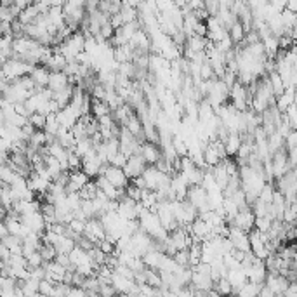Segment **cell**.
I'll use <instances>...</instances> for the list:
<instances>
[{"label":"cell","mask_w":297,"mask_h":297,"mask_svg":"<svg viewBox=\"0 0 297 297\" xmlns=\"http://www.w3.org/2000/svg\"><path fill=\"white\" fill-rule=\"evenodd\" d=\"M35 68V65L28 61H23V59H16L11 58L4 63V68H2V79L9 80V82H14V80L30 75Z\"/></svg>","instance_id":"cell-1"},{"label":"cell","mask_w":297,"mask_h":297,"mask_svg":"<svg viewBox=\"0 0 297 297\" xmlns=\"http://www.w3.org/2000/svg\"><path fill=\"white\" fill-rule=\"evenodd\" d=\"M289 149L285 148H280L271 155V164H273V172H275V178H281L283 174H287L290 169H294L292 165H290V160H289Z\"/></svg>","instance_id":"cell-2"},{"label":"cell","mask_w":297,"mask_h":297,"mask_svg":"<svg viewBox=\"0 0 297 297\" xmlns=\"http://www.w3.org/2000/svg\"><path fill=\"white\" fill-rule=\"evenodd\" d=\"M188 200L197 207L198 212H203L211 209V205H209V191L202 184L190 186V190H188Z\"/></svg>","instance_id":"cell-3"},{"label":"cell","mask_w":297,"mask_h":297,"mask_svg":"<svg viewBox=\"0 0 297 297\" xmlns=\"http://www.w3.org/2000/svg\"><path fill=\"white\" fill-rule=\"evenodd\" d=\"M231 226L242 228L244 231L250 233L254 228H256V212L252 211V207H245V209H240L238 214L233 217V223Z\"/></svg>","instance_id":"cell-4"},{"label":"cell","mask_w":297,"mask_h":297,"mask_svg":"<svg viewBox=\"0 0 297 297\" xmlns=\"http://www.w3.org/2000/svg\"><path fill=\"white\" fill-rule=\"evenodd\" d=\"M146 167H148V162L145 160V157H143L141 153H136V155H131V157H129L124 170H125V174H127L129 179H134V178H137V176H143Z\"/></svg>","instance_id":"cell-5"},{"label":"cell","mask_w":297,"mask_h":297,"mask_svg":"<svg viewBox=\"0 0 297 297\" xmlns=\"http://www.w3.org/2000/svg\"><path fill=\"white\" fill-rule=\"evenodd\" d=\"M245 271H247L248 280L256 281V283H266V278H268V273H269L268 268H266L264 259H259V257H256L254 263L245 268Z\"/></svg>","instance_id":"cell-6"},{"label":"cell","mask_w":297,"mask_h":297,"mask_svg":"<svg viewBox=\"0 0 297 297\" xmlns=\"http://www.w3.org/2000/svg\"><path fill=\"white\" fill-rule=\"evenodd\" d=\"M228 238L233 242L235 248H238V250H244V252L250 250V236H248V231H244L242 228L231 226Z\"/></svg>","instance_id":"cell-7"},{"label":"cell","mask_w":297,"mask_h":297,"mask_svg":"<svg viewBox=\"0 0 297 297\" xmlns=\"http://www.w3.org/2000/svg\"><path fill=\"white\" fill-rule=\"evenodd\" d=\"M87 182H89V174H87L85 170L83 169L71 170L70 181L66 184V191H68V193H70V191H80Z\"/></svg>","instance_id":"cell-8"},{"label":"cell","mask_w":297,"mask_h":297,"mask_svg":"<svg viewBox=\"0 0 297 297\" xmlns=\"http://www.w3.org/2000/svg\"><path fill=\"white\" fill-rule=\"evenodd\" d=\"M266 285H269V287L275 290V294L283 296L285 290H287V287L290 285V280L287 277H283V275H280V273H268Z\"/></svg>","instance_id":"cell-9"},{"label":"cell","mask_w":297,"mask_h":297,"mask_svg":"<svg viewBox=\"0 0 297 297\" xmlns=\"http://www.w3.org/2000/svg\"><path fill=\"white\" fill-rule=\"evenodd\" d=\"M141 155L145 157V160L148 162V165H155L162 158V151L157 146V143H151V141H146L145 145L141 146Z\"/></svg>","instance_id":"cell-10"},{"label":"cell","mask_w":297,"mask_h":297,"mask_svg":"<svg viewBox=\"0 0 297 297\" xmlns=\"http://www.w3.org/2000/svg\"><path fill=\"white\" fill-rule=\"evenodd\" d=\"M228 280H230V283L233 285V294L236 292V290L242 287L244 283H247L248 281V277H247V271H245L244 266H240V268H233L228 271Z\"/></svg>","instance_id":"cell-11"},{"label":"cell","mask_w":297,"mask_h":297,"mask_svg":"<svg viewBox=\"0 0 297 297\" xmlns=\"http://www.w3.org/2000/svg\"><path fill=\"white\" fill-rule=\"evenodd\" d=\"M203 157H205V164H207V167H209V169H212V167H215V165L221 164V162L224 160L223 155L219 153L217 146H215L212 141H211V143H207L205 149H203Z\"/></svg>","instance_id":"cell-12"},{"label":"cell","mask_w":297,"mask_h":297,"mask_svg":"<svg viewBox=\"0 0 297 297\" xmlns=\"http://www.w3.org/2000/svg\"><path fill=\"white\" fill-rule=\"evenodd\" d=\"M66 85H70V77L66 71H50V79H49V89H52L54 92L61 91Z\"/></svg>","instance_id":"cell-13"},{"label":"cell","mask_w":297,"mask_h":297,"mask_svg":"<svg viewBox=\"0 0 297 297\" xmlns=\"http://www.w3.org/2000/svg\"><path fill=\"white\" fill-rule=\"evenodd\" d=\"M165 257H167V254L162 250H157V248H151V250H148L143 256V259H145L146 266L148 268H153V269H160L162 264H164Z\"/></svg>","instance_id":"cell-14"},{"label":"cell","mask_w":297,"mask_h":297,"mask_svg":"<svg viewBox=\"0 0 297 297\" xmlns=\"http://www.w3.org/2000/svg\"><path fill=\"white\" fill-rule=\"evenodd\" d=\"M112 283H113V287H115L118 294H129V290L136 285V280H131V278L124 277V275H120V273L115 271V273H113Z\"/></svg>","instance_id":"cell-15"},{"label":"cell","mask_w":297,"mask_h":297,"mask_svg":"<svg viewBox=\"0 0 297 297\" xmlns=\"http://www.w3.org/2000/svg\"><path fill=\"white\" fill-rule=\"evenodd\" d=\"M242 136H240V132H230L228 137L224 139V146H226V153L228 157H236V153H238L240 146H242Z\"/></svg>","instance_id":"cell-16"},{"label":"cell","mask_w":297,"mask_h":297,"mask_svg":"<svg viewBox=\"0 0 297 297\" xmlns=\"http://www.w3.org/2000/svg\"><path fill=\"white\" fill-rule=\"evenodd\" d=\"M30 77L35 80V83H37V85L47 87V85H49V79H50V70L47 68L46 65H44V66H35V68H33V71L30 73Z\"/></svg>","instance_id":"cell-17"},{"label":"cell","mask_w":297,"mask_h":297,"mask_svg":"<svg viewBox=\"0 0 297 297\" xmlns=\"http://www.w3.org/2000/svg\"><path fill=\"white\" fill-rule=\"evenodd\" d=\"M113 110L112 106L108 104V101H104V99H98V98H92L91 101V113L96 116V118H101V116L104 115H110Z\"/></svg>","instance_id":"cell-18"},{"label":"cell","mask_w":297,"mask_h":297,"mask_svg":"<svg viewBox=\"0 0 297 297\" xmlns=\"http://www.w3.org/2000/svg\"><path fill=\"white\" fill-rule=\"evenodd\" d=\"M73 94H75V87L73 83H70V85H66L65 89H61V91L54 92V99L58 101L59 108H66L68 104L71 103V99H73Z\"/></svg>","instance_id":"cell-19"},{"label":"cell","mask_w":297,"mask_h":297,"mask_svg":"<svg viewBox=\"0 0 297 297\" xmlns=\"http://www.w3.org/2000/svg\"><path fill=\"white\" fill-rule=\"evenodd\" d=\"M212 174H214V178H215V181H217L219 188H221L223 191L226 190V186L230 184L231 176L228 174V170H226V167H224L223 162H221V164H217L215 167H212Z\"/></svg>","instance_id":"cell-20"},{"label":"cell","mask_w":297,"mask_h":297,"mask_svg":"<svg viewBox=\"0 0 297 297\" xmlns=\"http://www.w3.org/2000/svg\"><path fill=\"white\" fill-rule=\"evenodd\" d=\"M58 254H70L75 247H77V240L73 236H68V235H59L58 242L54 244Z\"/></svg>","instance_id":"cell-21"},{"label":"cell","mask_w":297,"mask_h":297,"mask_svg":"<svg viewBox=\"0 0 297 297\" xmlns=\"http://www.w3.org/2000/svg\"><path fill=\"white\" fill-rule=\"evenodd\" d=\"M66 65H68V59L61 52H54L46 63V66L50 71H65Z\"/></svg>","instance_id":"cell-22"},{"label":"cell","mask_w":297,"mask_h":297,"mask_svg":"<svg viewBox=\"0 0 297 297\" xmlns=\"http://www.w3.org/2000/svg\"><path fill=\"white\" fill-rule=\"evenodd\" d=\"M134 56H136V52H134V49H132L129 44L115 47V61H118V63L134 61Z\"/></svg>","instance_id":"cell-23"},{"label":"cell","mask_w":297,"mask_h":297,"mask_svg":"<svg viewBox=\"0 0 297 297\" xmlns=\"http://www.w3.org/2000/svg\"><path fill=\"white\" fill-rule=\"evenodd\" d=\"M261 287H263V283H256V281L248 280L247 283L242 285L235 294H238V296H242V297H254L261 294Z\"/></svg>","instance_id":"cell-24"},{"label":"cell","mask_w":297,"mask_h":297,"mask_svg":"<svg viewBox=\"0 0 297 297\" xmlns=\"http://www.w3.org/2000/svg\"><path fill=\"white\" fill-rule=\"evenodd\" d=\"M132 106L131 104H122V106H118L115 110V112H113V115H115V120H116V124L120 125V127H122V125H125L127 124V120L131 118V115H132Z\"/></svg>","instance_id":"cell-25"},{"label":"cell","mask_w":297,"mask_h":297,"mask_svg":"<svg viewBox=\"0 0 297 297\" xmlns=\"http://www.w3.org/2000/svg\"><path fill=\"white\" fill-rule=\"evenodd\" d=\"M28 145L32 146V148H35V149H40L42 146H46L47 145V134H46V131L37 129V131H35L32 136H30Z\"/></svg>","instance_id":"cell-26"},{"label":"cell","mask_w":297,"mask_h":297,"mask_svg":"<svg viewBox=\"0 0 297 297\" xmlns=\"http://www.w3.org/2000/svg\"><path fill=\"white\" fill-rule=\"evenodd\" d=\"M269 77V82H271V87H273V92H275V96H280V94H283V91H285V82H283V79H281V75L278 73V71H271V73L268 75Z\"/></svg>","instance_id":"cell-27"},{"label":"cell","mask_w":297,"mask_h":297,"mask_svg":"<svg viewBox=\"0 0 297 297\" xmlns=\"http://www.w3.org/2000/svg\"><path fill=\"white\" fill-rule=\"evenodd\" d=\"M245 35H247V32H245V28H244V25H242V21H236L235 25L231 26L230 28V37H231V40L235 42V44H242L244 42V38H245Z\"/></svg>","instance_id":"cell-28"},{"label":"cell","mask_w":297,"mask_h":297,"mask_svg":"<svg viewBox=\"0 0 297 297\" xmlns=\"http://www.w3.org/2000/svg\"><path fill=\"white\" fill-rule=\"evenodd\" d=\"M281 16V21H283V26L287 30H294V26L297 25V13H294V11H290V9L285 7L283 11L280 13Z\"/></svg>","instance_id":"cell-29"},{"label":"cell","mask_w":297,"mask_h":297,"mask_svg":"<svg viewBox=\"0 0 297 297\" xmlns=\"http://www.w3.org/2000/svg\"><path fill=\"white\" fill-rule=\"evenodd\" d=\"M268 143H269V149H271V153H275L277 149H280L285 146V136H281L278 131L273 132V134H269L268 136Z\"/></svg>","instance_id":"cell-30"},{"label":"cell","mask_w":297,"mask_h":297,"mask_svg":"<svg viewBox=\"0 0 297 297\" xmlns=\"http://www.w3.org/2000/svg\"><path fill=\"white\" fill-rule=\"evenodd\" d=\"M214 289L217 290L221 296H228V294H233V285L230 283L226 277L219 278V280L214 281Z\"/></svg>","instance_id":"cell-31"},{"label":"cell","mask_w":297,"mask_h":297,"mask_svg":"<svg viewBox=\"0 0 297 297\" xmlns=\"http://www.w3.org/2000/svg\"><path fill=\"white\" fill-rule=\"evenodd\" d=\"M16 178H17L16 170H14L11 165L2 164V169H0V179H2V182H7V184H11V182H13Z\"/></svg>","instance_id":"cell-32"},{"label":"cell","mask_w":297,"mask_h":297,"mask_svg":"<svg viewBox=\"0 0 297 297\" xmlns=\"http://www.w3.org/2000/svg\"><path fill=\"white\" fill-rule=\"evenodd\" d=\"M285 120L289 122V125L292 127V131H297V104H290L289 108H287V112L283 113Z\"/></svg>","instance_id":"cell-33"},{"label":"cell","mask_w":297,"mask_h":297,"mask_svg":"<svg viewBox=\"0 0 297 297\" xmlns=\"http://www.w3.org/2000/svg\"><path fill=\"white\" fill-rule=\"evenodd\" d=\"M275 186L271 184V182H266V184L263 186V190H261L259 193V198L263 200V202L266 203H273V197H275Z\"/></svg>","instance_id":"cell-34"},{"label":"cell","mask_w":297,"mask_h":297,"mask_svg":"<svg viewBox=\"0 0 297 297\" xmlns=\"http://www.w3.org/2000/svg\"><path fill=\"white\" fill-rule=\"evenodd\" d=\"M273 219L269 215H256V228L263 233H268L271 230Z\"/></svg>","instance_id":"cell-35"},{"label":"cell","mask_w":297,"mask_h":297,"mask_svg":"<svg viewBox=\"0 0 297 297\" xmlns=\"http://www.w3.org/2000/svg\"><path fill=\"white\" fill-rule=\"evenodd\" d=\"M40 252H42V256H44V261H46V263L54 261L56 257H58V250H56V247H54L52 244H42Z\"/></svg>","instance_id":"cell-36"},{"label":"cell","mask_w":297,"mask_h":297,"mask_svg":"<svg viewBox=\"0 0 297 297\" xmlns=\"http://www.w3.org/2000/svg\"><path fill=\"white\" fill-rule=\"evenodd\" d=\"M68 226H70V230L73 231V233H77V235H83V231H85V226H87V221L85 219L73 217L70 223H68Z\"/></svg>","instance_id":"cell-37"},{"label":"cell","mask_w":297,"mask_h":297,"mask_svg":"<svg viewBox=\"0 0 297 297\" xmlns=\"http://www.w3.org/2000/svg\"><path fill=\"white\" fill-rule=\"evenodd\" d=\"M26 259H28L30 268H40V266H44V264H46V261H44V256H42L40 250H35L33 254H30Z\"/></svg>","instance_id":"cell-38"},{"label":"cell","mask_w":297,"mask_h":297,"mask_svg":"<svg viewBox=\"0 0 297 297\" xmlns=\"http://www.w3.org/2000/svg\"><path fill=\"white\" fill-rule=\"evenodd\" d=\"M30 122H32L33 125L37 129H46V124H47V115H44V113H38V112H35V113H32L30 115Z\"/></svg>","instance_id":"cell-39"},{"label":"cell","mask_w":297,"mask_h":297,"mask_svg":"<svg viewBox=\"0 0 297 297\" xmlns=\"http://www.w3.org/2000/svg\"><path fill=\"white\" fill-rule=\"evenodd\" d=\"M172 257L176 259V263L181 264V266H190V248H182V250H178Z\"/></svg>","instance_id":"cell-40"},{"label":"cell","mask_w":297,"mask_h":297,"mask_svg":"<svg viewBox=\"0 0 297 297\" xmlns=\"http://www.w3.org/2000/svg\"><path fill=\"white\" fill-rule=\"evenodd\" d=\"M125 193H127V197H131L132 200H136V202H141V197H143V190H141L137 184H129L127 188H125Z\"/></svg>","instance_id":"cell-41"},{"label":"cell","mask_w":297,"mask_h":297,"mask_svg":"<svg viewBox=\"0 0 297 297\" xmlns=\"http://www.w3.org/2000/svg\"><path fill=\"white\" fill-rule=\"evenodd\" d=\"M54 287H56V283H52V281H49L47 278H44V280L40 281V296H52Z\"/></svg>","instance_id":"cell-42"},{"label":"cell","mask_w":297,"mask_h":297,"mask_svg":"<svg viewBox=\"0 0 297 297\" xmlns=\"http://www.w3.org/2000/svg\"><path fill=\"white\" fill-rule=\"evenodd\" d=\"M233 46H235V42L231 40L230 35H226L223 40L215 44V47H217L219 50H223V52H228V50H231V49H233Z\"/></svg>","instance_id":"cell-43"},{"label":"cell","mask_w":297,"mask_h":297,"mask_svg":"<svg viewBox=\"0 0 297 297\" xmlns=\"http://www.w3.org/2000/svg\"><path fill=\"white\" fill-rule=\"evenodd\" d=\"M285 148L294 149L297 148V131H290L287 136H285Z\"/></svg>","instance_id":"cell-44"},{"label":"cell","mask_w":297,"mask_h":297,"mask_svg":"<svg viewBox=\"0 0 297 297\" xmlns=\"http://www.w3.org/2000/svg\"><path fill=\"white\" fill-rule=\"evenodd\" d=\"M127 160H129L127 155H125V153H122V151H118V153L115 155V157H113V160L110 162V164H112V165H116V167H122V169H124L125 164H127Z\"/></svg>","instance_id":"cell-45"},{"label":"cell","mask_w":297,"mask_h":297,"mask_svg":"<svg viewBox=\"0 0 297 297\" xmlns=\"http://www.w3.org/2000/svg\"><path fill=\"white\" fill-rule=\"evenodd\" d=\"M99 294H101V296H113V294H118V292H116V289L113 287V283H101Z\"/></svg>","instance_id":"cell-46"},{"label":"cell","mask_w":297,"mask_h":297,"mask_svg":"<svg viewBox=\"0 0 297 297\" xmlns=\"http://www.w3.org/2000/svg\"><path fill=\"white\" fill-rule=\"evenodd\" d=\"M11 256H13L11 248H9L5 244H0V259H2V261H9V259H11Z\"/></svg>","instance_id":"cell-47"},{"label":"cell","mask_w":297,"mask_h":297,"mask_svg":"<svg viewBox=\"0 0 297 297\" xmlns=\"http://www.w3.org/2000/svg\"><path fill=\"white\" fill-rule=\"evenodd\" d=\"M259 296H263V297H273V296H277L275 294V290L269 287V285H266V283H263V287H261V294Z\"/></svg>","instance_id":"cell-48"},{"label":"cell","mask_w":297,"mask_h":297,"mask_svg":"<svg viewBox=\"0 0 297 297\" xmlns=\"http://www.w3.org/2000/svg\"><path fill=\"white\" fill-rule=\"evenodd\" d=\"M287 9L297 13V0H287Z\"/></svg>","instance_id":"cell-49"},{"label":"cell","mask_w":297,"mask_h":297,"mask_svg":"<svg viewBox=\"0 0 297 297\" xmlns=\"http://www.w3.org/2000/svg\"><path fill=\"white\" fill-rule=\"evenodd\" d=\"M68 2H71V4L79 5V7H85L87 5V0H68Z\"/></svg>","instance_id":"cell-50"},{"label":"cell","mask_w":297,"mask_h":297,"mask_svg":"<svg viewBox=\"0 0 297 297\" xmlns=\"http://www.w3.org/2000/svg\"><path fill=\"white\" fill-rule=\"evenodd\" d=\"M296 104H297V99H296Z\"/></svg>","instance_id":"cell-51"}]
</instances>
